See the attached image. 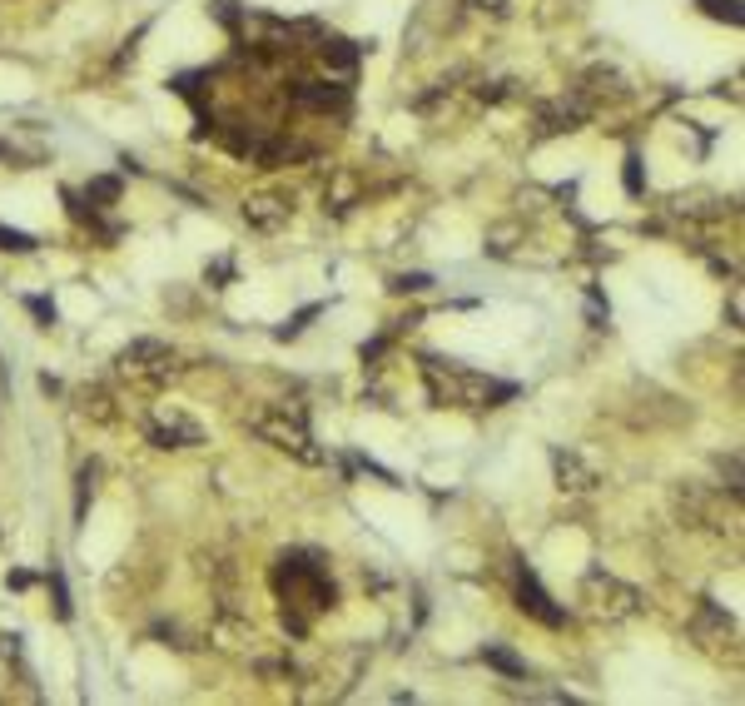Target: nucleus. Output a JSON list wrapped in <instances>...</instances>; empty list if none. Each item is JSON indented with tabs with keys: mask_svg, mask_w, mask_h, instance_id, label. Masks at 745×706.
I'll return each instance as SVG.
<instances>
[{
	"mask_svg": "<svg viewBox=\"0 0 745 706\" xmlns=\"http://www.w3.org/2000/svg\"><path fill=\"white\" fill-rule=\"evenodd\" d=\"M551 468H557V482L567 492H591L596 488V468H587L571 448H551Z\"/></svg>",
	"mask_w": 745,
	"mask_h": 706,
	"instance_id": "nucleus-7",
	"label": "nucleus"
},
{
	"mask_svg": "<svg viewBox=\"0 0 745 706\" xmlns=\"http://www.w3.org/2000/svg\"><path fill=\"white\" fill-rule=\"evenodd\" d=\"M25 309L35 313L40 323H55V303H50V299H25Z\"/></svg>",
	"mask_w": 745,
	"mask_h": 706,
	"instance_id": "nucleus-20",
	"label": "nucleus"
},
{
	"mask_svg": "<svg viewBox=\"0 0 745 706\" xmlns=\"http://www.w3.org/2000/svg\"><path fill=\"white\" fill-rule=\"evenodd\" d=\"M482 661H487V667H497L502 677H527V661H522L517 651H507L502 641H487V647H482Z\"/></svg>",
	"mask_w": 745,
	"mask_h": 706,
	"instance_id": "nucleus-12",
	"label": "nucleus"
},
{
	"mask_svg": "<svg viewBox=\"0 0 745 706\" xmlns=\"http://www.w3.org/2000/svg\"><path fill=\"white\" fill-rule=\"evenodd\" d=\"M581 120H587V100H561V104H551V110L541 114V130L561 134V130H577Z\"/></svg>",
	"mask_w": 745,
	"mask_h": 706,
	"instance_id": "nucleus-10",
	"label": "nucleus"
},
{
	"mask_svg": "<svg viewBox=\"0 0 745 706\" xmlns=\"http://www.w3.org/2000/svg\"><path fill=\"white\" fill-rule=\"evenodd\" d=\"M84 194L100 199V204H114V199H120V179L100 174V179H90V184H84Z\"/></svg>",
	"mask_w": 745,
	"mask_h": 706,
	"instance_id": "nucleus-14",
	"label": "nucleus"
},
{
	"mask_svg": "<svg viewBox=\"0 0 745 706\" xmlns=\"http://www.w3.org/2000/svg\"><path fill=\"white\" fill-rule=\"evenodd\" d=\"M243 224L259 229V234H273V229L289 224V204L273 194H253V199H243Z\"/></svg>",
	"mask_w": 745,
	"mask_h": 706,
	"instance_id": "nucleus-6",
	"label": "nucleus"
},
{
	"mask_svg": "<svg viewBox=\"0 0 745 706\" xmlns=\"http://www.w3.org/2000/svg\"><path fill=\"white\" fill-rule=\"evenodd\" d=\"M318 60H323L328 70H338V75H353V65H358V45H353V40L328 35L323 45H318Z\"/></svg>",
	"mask_w": 745,
	"mask_h": 706,
	"instance_id": "nucleus-11",
	"label": "nucleus"
},
{
	"mask_svg": "<svg viewBox=\"0 0 745 706\" xmlns=\"http://www.w3.org/2000/svg\"><path fill=\"white\" fill-rule=\"evenodd\" d=\"M422 373H428V388L438 403L502 408L507 398H517V383H497V378H482V373H472V368H452L432 353H422Z\"/></svg>",
	"mask_w": 745,
	"mask_h": 706,
	"instance_id": "nucleus-1",
	"label": "nucleus"
},
{
	"mask_svg": "<svg viewBox=\"0 0 745 706\" xmlns=\"http://www.w3.org/2000/svg\"><path fill=\"white\" fill-rule=\"evenodd\" d=\"M318 313H323V303H308V309H298L289 323H279V329H273V339H283V343H289V339H298V333H303L308 323L318 319Z\"/></svg>",
	"mask_w": 745,
	"mask_h": 706,
	"instance_id": "nucleus-13",
	"label": "nucleus"
},
{
	"mask_svg": "<svg viewBox=\"0 0 745 706\" xmlns=\"http://www.w3.org/2000/svg\"><path fill=\"white\" fill-rule=\"evenodd\" d=\"M169 358H174V353H169L159 339H134L130 349L120 353V368H124V373H140V378H164Z\"/></svg>",
	"mask_w": 745,
	"mask_h": 706,
	"instance_id": "nucleus-5",
	"label": "nucleus"
},
{
	"mask_svg": "<svg viewBox=\"0 0 745 706\" xmlns=\"http://www.w3.org/2000/svg\"><path fill=\"white\" fill-rule=\"evenodd\" d=\"M392 289H398V293H422V289H432V273H398Z\"/></svg>",
	"mask_w": 745,
	"mask_h": 706,
	"instance_id": "nucleus-17",
	"label": "nucleus"
},
{
	"mask_svg": "<svg viewBox=\"0 0 745 706\" xmlns=\"http://www.w3.org/2000/svg\"><path fill=\"white\" fill-rule=\"evenodd\" d=\"M50 592H55V612L60 617H70V587H65V572H60V567H50Z\"/></svg>",
	"mask_w": 745,
	"mask_h": 706,
	"instance_id": "nucleus-16",
	"label": "nucleus"
},
{
	"mask_svg": "<svg viewBox=\"0 0 745 706\" xmlns=\"http://www.w3.org/2000/svg\"><path fill=\"white\" fill-rule=\"evenodd\" d=\"M30 582H35V577H30V572H10V587H15V592H25Z\"/></svg>",
	"mask_w": 745,
	"mask_h": 706,
	"instance_id": "nucleus-22",
	"label": "nucleus"
},
{
	"mask_svg": "<svg viewBox=\"0 0 745 706\" xmlns=\"http://www.w3.org/2000/svg\"><path fill=\"white\" fill-rule=\"evenodd\" d=\"M0 249H5V254H30V249H35V239L20 234V229H5V224H0Z\"/></svg>",
	"mask_w": 745,
	"mask_h": 706,
	"instance_id": "nucleus-15",
	"label": "nucleus"
},
{
	"mask_svg": "<svg viewBox=\"0 0 745 706\" xmlns=\"http://www.w3.org/2000/svg\"><path fill=\"white\" fill-rule=\"evenodd\" d=\"M706 10H710V15H720V20H730V25H740L736 0H706Z\"/></svg>",
	"mask_w": 745,
	"mask_h": 706,
	"instance_id": "nucleus-19",
	"label": "nucleus"
},
{
	"mask_svg": "<svg viewBox=\"0 0 745 706\" xmlns=\"http://www.w3.org/2000/svg\"><path fill=\"white\" fill-rule=\"evenodd\" d=\"M204 279H219V289H224V279H233V264H229V259H219V264L204 269Z\"/></svg>",
	"mask_w": 745,
	"mask_h": 706,
	"instance_id": "nucleus-21",
	"label": "nucleus"
},
{
	"mask_svg": "<svg viewBox=\"0 0 745 706\" xmlns=\"http://www.w3.org/2000/svg\"><path fill=\"white\" fill-rule=\"evenodd\" d=\"M517 607H522V612H531L537 621H547V627H561V621H567V612L541 592L537 572H531L527 562H517Z\"/></svg>",
	"mask_w": 745,
	"mask_h": 706,
	"instance_id": "nucleus-4",
	"label": "nucleus"
},
{
	"mask_svg": "<svg viewBox=\"0 0 745 706\" xmlns=\"http://www.w3.org/2000/svg\"><path fill=\"white\" fill-rule=\"evenodd\" d=\"M249 428L263 442H273L279 452H293L298 462H323V448H313V433H308L303 418H293V413H259V418H249Z\"/></svg>",
	"mask_w": 745,
	"mask_h": 706,
	"instance_id": "nucleus-2",
	"label": "nucleus"
},
{
	"mask_svg": "<svg viewBox=\"0 0 745 706\" xmlns=\"http://www.w3.org/2000/svg\"><path fill=\"white\" fill-rule=\"evenodd\" d=\"M293 100L308 104V110H343V104H348V90H343V85H323V80H298V85H293Z\"/></svg>",
	"mask_w": 745,
	"mask_h": 706,
	"instance_id": "nucleus-8",
	"label": "nucleus"
},
{
	"mask_svg": "<svg viewBox=\"0 0 745 706\" xmlns=\"http://www.w3.org/2000/svg\"><path fill=\"white\" fill-rule=\"evenodd\" d=\"M199 423H189V418H169V423H149V442L154 448H189V442H199Z\"/></svg>",
	"mask_w": 745,
	"mask_h": 706,
	"instance_id": "nucleus-9",
	"label": "nucleus"
},
{
	"mask_svg": "<svg viewBox=\"0 0 745 706\" xmlns=\"http://www.w3.org/2000/svg\"><path fill=\"white\" fill-rule=\"evenodd\" d=\"M646 179H641V154H626V194H641Z\"/></svg>",
	"mask_w": 745,
	"mask_h": 706,
	"instance_id": "nucleus-18",
	"label": "nucleus"
},
{
	"mask_svg": "<svg viewBox=\"0 0 745 706\" xmlns=\"http://www.w3.org/2000/svg\"><path fill=\"white\" fill-rule=\"evenodd\" d=\"M587 597H591L596 617H611V621L641 612V592L626 587V582H616V577H606L601 567H591V572H587Z\"/></svg>",
	"mask_w": 745,
	"mask_h": 706,
	"instance_id": "nucleus-3",
	"label": "nucleus"
}]
</instances>
